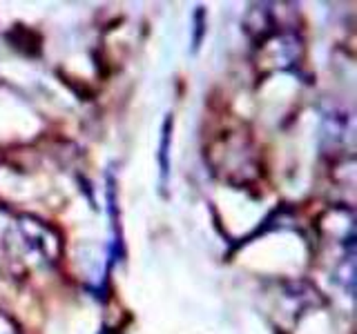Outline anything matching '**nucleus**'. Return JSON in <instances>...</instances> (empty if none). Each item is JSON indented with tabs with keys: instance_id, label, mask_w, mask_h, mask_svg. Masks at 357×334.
Masks as SVG:
<instances>
[{
	"instance_id": "f257e3e1",
	"label": "nucleus",
	"mask_w": 357,
	"mask_h": 334,
	"mask_svg": "<svg viewBox=\"0 0 357 334\" xmlns=\"http://www.w3.org/2000/svg\"><path fill=\"white\" fill-rule=\"evenodd\" d=\"M206 156L212 172L234 185L252 183L261 172L250 132L239 120H230L228 125L217 127L212 141L206 145Z\"/></svg>"
}]
</instances>
